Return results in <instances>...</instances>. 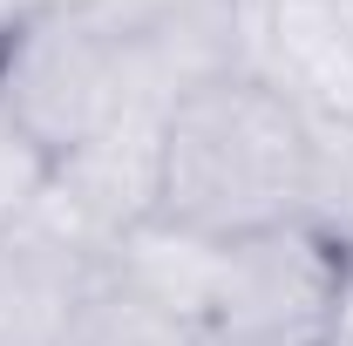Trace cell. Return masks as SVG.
Here are the masks:
<instances>
[{"label":"cell","instance_id":"1","mask_svg":"<svg viewBox=\"0 0 353 346\" xmlns=\"http://www.w3.org/2000/svg\"><path fill=\"white\" fill-rule=\"evenodd\" d=\"M299 170H306V109H292L259 75H218L183 88L163 109L157 217L204 238L272 231L299 211Z\"/></svg>","mask_w":353,"mask_h":346},{"label":"cell","instance_id":"2","mask_svg":"<svg viewBox=\"0 0 353 346\" xmlns=\"http://www.w3.org/2000/svg\"><path fill=\"white\" fill-rule=\"evenodd\" d=\"M353 285V258L306 224H272L218 245L204 340L211 346H326Z\"/></svg>","mask_w":353,"mask_h":346},{"label":"cell","instance_id":"3","mask_svg":"<svg viewBox=\"0 0 353 346\" xmlns=\"http://www.w3.org/2000/svg\"><path fill=\"white\" fill-rule=\"evenodd\" d=\"M0 109L48 156H61V150L88 143L95 130H109L116 116L157 109V102L136 82L130 48L54 0L0 41Z\"/></svg>","mask_w":353,"mask_h":346},{"label":"cell","instance_id":"4","mask_svg":"<svg viewBox=\"0 0 353 346\" xmlns=\"http://www.w3.org/2000/svg\"><path fill=\"white\" fill-rule=\"evenodd\" d=\"M157 197H163V109H130L48 163V190L28 217L109 258L130 231L157 217Z\"/></svg>","mask_w":353,"mask_h":346},{"label":"cell","instance_id":"5","mask_svg":"<svg viewBox=\"0 0 353 346\" xmlns=\"http://www.w3.org/2000/svg\"><path fill=\"white\" fill-rule=\"evenodd\" d=\"M109 258L68 245L41 217L0 231V346H68Z\"/></svg>","mask_w":353,"mask_h":346},{"label":"cell","instance_id":"6","mask_svg":"<svg viewBox=\"0 0 353 346\" xmlns=\"http://www.w3.org/2000/svg\"><path fill=\"white\" fill-rule=\"evenodd\" d=\"M252 75L306 116L353 123V41L333 0H259Z\"/></svg>","mask_w":353,"mask_h":346},{"label":"cell","instance_id":"7","mask_svg":"<svg viewBox=\"0 0 353 346\" xmlns=\"http://www.w3.org/2000/svg\"><path fill=\"white\" fill-rule=\"evenodd\" d=\"M218 245L224 238H204V231H183V224L150 217L143 231H130V238L109 252V272H116L130 292H143V299H157V305H170V312H183V319L204 326Z\"/></svg>","mask_w":353,"mask_h":346},{"label":"cell","instance_id":"8","mask_svg":"<svg viewBox=\"0 0 353 346\" xmlns=\"http://www.w3.org/2000/svg\"><path fill=\"white\" fill-rule=\"evenodd\" d=\"M292 224L319 231L353 258V123L306 116V170H299V211Z\"/></svg>","mask_w":353,"mask_h":346},{"label":"cell","instance_id":"9","mask_svg":"<svg viewBox=\"0 0 353 346\" xmlns=\"http://www.w3.org/2000/svg\"><path fill=\"white\" fill-rule=\"evenodd\" d=\"M68 346H211V340H204L197 319H183V312H170V305L143 299V292H130L116 272H102V285H95V299L82 305Z\"/></svg>","mask_w":353,"mask_h":346},{"label":"cell","instance_id":"10","mask_svg":"<svg viewBox=\"0 0 353 346\" xmlns=\"http://www.w3.org/2000/svg\"><path fill=\"white\" fill-rule=\"evenodd\" d=\"M48 163H54V156H48L41 143H34V136L0 109V231H7V224H21V217L41 204Z\"/></svg>","mask_w":353,"mask_h":346},{"label":"cell","instance_id":"11","mask_svg":"<svg viewBox=\"0 0 353 346\" xmlns=\"http://www.w3.org/2000/svg\"><path fill=\"white\" fill-rule=\"evenodd\" d=\"M333 14H340V28H347V41H353V0H333Z\"/></svg>","mask_w":353,"mask_h":346}]
</instances>
